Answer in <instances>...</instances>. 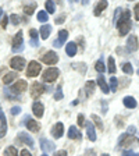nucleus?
I'll return each instance as SVG.
<instances>
[{"label":"nucleus","mask_w":139,"mask_h":156,"mask_svg":"<svg viewBox=\"0 0 139 156\" xmlns=\"http://www.w3.org/2000/svg\"><path fill=\"white\" fill-rule=\"evenodd\" d=\"M131 11L130 10H125L124 13H121L120 16V20L116 23V27L118 28V32H120V36H124L127 35V34L130 32V29H131Z\"/></svg>","instance_id":"nucleus-1"},{"label":"nucleus","mask_w":139,"mask_h":156,"mask_svg":"<svg viewBox=\"0 0 139 156\" xmlns=\"http://www.w3.org/2000/svg\"><path fill=\"white\" fill-rule=\"evenodd\" d=\"M139 140L135 138L134 135H128V134H121L118 138V146H132L138 145Z\"/></svg>","instance_id":"nucleus-2"},{"label":"nucleus","mask_w":139,"mask_h":156,"mask_svg":"<svg viewBox=\"0 0 139 156\" xmlns=\"http://www.w3.org/2000/svg\"><path fill=\"white\" fill-rule=\"evenodd\" d=\"M14 53H19L24 50V36H23V31H18L17 35L13 39V48H11Z\"/></svg>","instance_id":"nucleus-3"},{"label":"nucleus","mask_w":139,"mask_h":156,"mask_svg":"<svg viewBox=\"0 0 139 156\" xmlns=\"http://www.w3.org/2000/svg\"><path fill=\"white\" fill-rule=\"evenodd\" d=\"M58 74H60L58 68L50 67V68H47V70L43 73L42 78H43V81H45V82H53V81H56V80H57Z\"/></svg>","instance_id":"nucleus-4"},{"label":"nucleus","mask_w":139,"mask_h":156,"mask_svg":"<svg viewBox=\"0 0 139 156\" xmlns=\"http://www.w3.org/2000/svg\"><path fill=\"white\" fill-rule=\"evenodd\" d=\"M40 70H42L40 64H39L38 62H35V60H32V62L28 64V70H26V77H36V75H39Z\"/></svg>","instance_id":"nucleus-5"},{"label":"nucleus","mask_w":139,"mask_h":156,"mask_svg":"<svg viewBox=\"0 0 139 156\" xmlns=\"http://www.w3.org/2000/svg\"><path fill=\"white\" fill-rule=\"evenodd\" d=\"M42 62L46 63V64L49 66H53L56 64V63L58 62V56L56 52H53V50H49V52H46L45 55L42 56Z\"/></svg>","instance_id":"nucleus-6"},{"label":"nucleus","mask_w":139,"mask_h":156,"mask_svg":"<svg viewBox=\"0 0 139 156\" xmlns=\"http://www.w3.org/2000/svg\"><path fill=\"white\" fill-rule=\"evenodd\" d=\"M10 66L11 68L17 70V71H23L25 68V58L24 57H13L10 60Z\"/></svg>","instance_id":"nucleus-7"},{"label":"nucleus","mask_w":139,"mask_h":156,"mask_svg":"<svg viewBox=\"0 0 139 156\" xmlns=\"http://www.w3.org/2000/svg\"><path fill=\"white\" fill-rule=\"evenodd\" d=\"M45 91H46L45 85L39 84V82H35V84L32 85V88H31V96L35 98V99H36V98H39Z\"/></svg>","instance_id":"nucleus-8"},{"label":"nucleus","mask_w":139,"mask_h":156,"mask_svg":"<svg viewBox=\"0 0 139 156\" xmlns=\"http://www.w3.org/2000/svg\"><path fill=\"white\" fill-rule=\"evenodd\" d=\"M67 38H68V31L67 29H61V31L58 32V38L53 42V46H56V48H61V45L65 43Z\"/></svg>","instance_id":"nucleus-9"},{"label":"nucleus","mask_w":139,"mask_h":156,"mask_svg":"<svg viewBox=\"0 0 139 156\" xmlns=\"http://www.w3.org/2000/svg\"><path fill=\"white\" fill-rule=\"evenodd\" d=\"M25 127L28 128L29 131H32V133H38V131L40 130L39 123L38 121H35L33 119H31V117H26L25 119Z\"/></svg>","instance_id":"nucleus-10"},{"label":"nucleus","mask_w":139,"mask_h":156,"mask_svg":"<svg viewBox=\"0 0 139 156\" xmlns=\"http://www.w3.org/2000/svg\"><path fill=\"white\" fill-rule=\"evenodd\" d=\"M136 49H138V38H136V35H130L128 41H127V50L135 52Z\"/></svg>","instance_id":"nucleus-11"},{"label":"nucleus","mask_w":139,"mask_h":156,"mask_svg":"<svg viewBox=\"0 0 139 156\" xmlns=\"http://www.w3.org/2000/svg\"><path fill=\"white\" fill-rule=\"evenodd\" d=\"M40 148H42V151L45 153H47V152H53L56 145L53 142H50L49 140H46V138H40Z\"/></svg>","instance_id":"nucleus-12"},{"label":"nucleus","mask_w":139,"mask_h":156,"mask_svg":"<svg viewBox=\"0 0 139 156\" xmlns=\"http://www.w3.org/2000/svg\"><path fill=\"white\" fill-rule=\"evenodd\" d=\"M63 133H64V124L63 123H56L52 128V135L54 136L56 140H58V138L63 135Z\"/></svg>","instance_id":"nucleus-13"},{"label":"nucleus","mask_w":139,"mask_h":156,"mask_svg":"<svg viewBox=\"0 0 139 156\" xmlns=\"http://www.w3.org/2000/svg\"><path fill=\"white\" fill-rule=\"evenodd\" d=\"M6 133H7V120L3 110L0 109V138H3L6 135Z\"/></svg>","instance_id":"nucleus-14"},{"label":"nucleus","mask_w":139,"mask_h":156,"mask_svg":"<svg viewBox=\"0 0 139 156\" xmlns=\"http://www.w3.org/2000/svg\"><path fill=\"white\" fill-rule=\"evenodd\" d=\"M26 87H28V84H26L25 80H17V82L14 84V87L11 89L14 92H17V94H21V92L26 91Z\"/></svg>","instance_id":"nucleus-15"},{"label":"nucleus","mask_w":139,"mask_h":156,"mask_svg":"<svg viewBox=\"0 0 139 156\" xmlns=\"http://www.w3.org/2000/svg\"><path fill=\"white\" fill-rule=\"evenodd\" d=\"M32 112L36 117H43V112H45V106L42 105V102H33L32 105Z\"/></svg>","instance_id":"nucleus-16"},{"label":"nucleus","mask_w":139,"mask_h":156,"mask_svg":"<svg viewBox=\"0 0 139 156\" xmlns=\"http://www.w3.org/2000/svg\"><path fill=\"white\" fill-rule=\"evenodd\" d=\"M86 134H88V138H89V141H96V131H95V126L91 123V121H88L86 124Z\"/></svg>","instance_id":"nucleus-17"},{"label":"nucleus","mask_w":139,"mask_h":156,"mask_svg":"<svg viewBox=\"0 0 139 156\" xmlns=\"http://www.w3.org/2000/svg\"><path fill=\"white\" fill-rule=\"evenodd\" d=\"M18 140L21 141V142H24V144H25V145L31 146V148H33V145H35V142H33V140H32V138H31V136H29L26 133H19V135H18Z\"/></svg>","instance_id":"nucleus-18"},{"label":"nucleus","mask_w":139,"mask_h":156,"mask_svg":"<svg viewBox=\"0 0 139 156\" xmlns=\"http://www.w3.org/2000/svg\"><path fill=\"white\" fill-rule=\"evenodd\" d=\"M81 135L82 134L79 133V130L75 126H71L68 128V138H71V140H81Z\"/></svg>","instance_id":"nucleus-19"},{"label":"nucleus","mask_w":139,"mask_h":156,"mask_svg":"<svg viewBox=\"0 0 139 156\" xmlns=\"http://www.w3.org/2000/svg\"><path fill=\"white\" fill-rule=\"evenodd\" d=\"M65 53H67L70 57H74L77 55V43L75 42H70L65 46Z\"/></svg>","instance_id":"nucleus-20"},{"label":"nucleus","mask_w":139,"mask_h":156,"mask_svg":"<svg viewBox=\"0 0 139 156\" xmlns=\"http://www.w3.org/2000/svg\"><path fill=\"white\" fill-rule=\"evenodd\" d=\"M97 84L100 87L102 92H104V94H109V92H110L109 91V85H107V82H106L103 75H99V77H97Z\"/></svg>","instance_id":"nucleus-21"},{"label":"nucleus","mask_w":139,"mask_h":156,"mask_svg":"<svg viewBox=\"0 0 139 156\" xmlns=\"http://www.w3.org/2000/svg\"><path fill=\"white\" fill-rule=\"evenodd\" d=\"M107 6H109V3H107V2H99V3L96 4V7H95V10H93V14L96 17H99V16H100V13L103 11L104 9H106Z\"/></svg>","instance_id":"nucleus-22"},{"label":"nucleus","mask_w":139,"mask_h":156,"mask_svg":"<svg viewBox=\"0 0 139 156\" xmlns=\"http://www.w3.org/2000/svg\"><path fill=\"white\" fill-rule=\"evenodd\" d=\"M124 106L128 107V109H135V107H136L135 98H132V96H125V98H124Z\"/></svg>","instance_id":"nucleus-23"},{"label":"nucleus","mask_w":139,"mask_h":156,"mask_svg":"<svg viewBox=\"0 0 139 156\" xmlns=\"http://www.w3.org/2000/svg\"><path fill=\"white\" fill-rule=\"evenodd\" d=\"M16 78H17V73H16V71L9 73V74H6V75L3 77V84H4V85L11 84V82H13Z\"/></svg>","instance_id":"nucleus-24"},{"label":"nucleus","mask_w":139,"mask_h":156,"mask_svg":"<svg viewBox=\"0 0 139 156\" xmlns=\"http://www.w3.org/2000/svg\"><path fill=\"white\" fill-rule=\"evenodd\" d=\"M50 32H52V27L42 25V28H40V36H42V39H47L49 35H50Z\"/></svg>","instance_id":"nucleus-25"},{"label":"nucleus","mask_w":139,"mask_h":156,"mask_svg":"<svg viewBox=\"0 0 139 156\" xmlns=\"http://www.w3.org/2000/svg\"><path fill=\"white\" fill-rule=\"evenodd\" d=\"M95 81H88L86 84H85V91H86V95L88 96H91L92 94H93V91H95Z\"/></svg>","instance_id":"nucleus-26"},{"label":"nucleus","mask_w":139,"mask_h":156,"mask_svg":"<svg viewBox=\"0 0 139 156\" xmlns=\"http://www.w3.org/2000/svg\"><path fill=\"white\" fill-rule=\"evenodd\" d=\"M49 20V14L46 13L45 10H39L38 13V21H40V23H46Z\"/></svg>","instance_id":"nucleus-27"},{"label":"nucleus","mask_w":139,"mask_h":156,"mask_svg":"<svg viewBox=\"0 0 139 156\" xmlns=\"http://www.w3.org/2000/svg\"><path fill=\"white\" fill-rule=\"evenodd\" d=\"M45 7H46V13L53 14V13L56 11V4H54V2H46Z\"/></svg>","instance_id":"nucleus-28"},{"label":"nucleus","mask_w":139,"mask_h":156,"mask_svg":"<svg viewBox=\"0 0 139 156\" xmlns=\"http://www.w3.org/2000/svg\"><path fill=\"white\" fill-rule=\"evenodd\" d=\"M4 156H18V152L14 146H9L6 151H4Z\"/></svg>","instance_id":"nucleus-29"},{"label":"nucleus","mask_w":139,"mask_h":156,"mask_svg":"<svg viewBox=\"0 0 139 156\" xmlns=\"http://www.w3.org/2000/svg\"><path fill=\"white\" fill-rule=\"evenodd\" d=\"M92 120L95 121V124H96V127L99 130H103V121L100 120V117L96 116V114H92Z\"/></svg>","instance_id":"nucleus-30"},{"label":"nucleus","mask_w":139,"mask_h":156,"mask_svg":"<svg viewBox=\"0 0 139 156\" xmlns=\"http://www.w3.org/2000/svg\"><path fill=\"white\" fill-rule=\"evenodd\" d=\"M35 9H36V3H31L29 6H26L25 9H24V11H25L26 16H31V14L35 11Z\"/></svg>","instance_id":"nucleus-31"},{"label":"nucleus","mask_w":139,"mask_h":156,"mask_svg":"<svg viewBox=\"0 0 139 156\" xmlns=\"http://www.w3.org/2000/svg\"><path fill=\"white\" fill-rule=\"evenodd\" d=\"M123 71L125 73V74H132L134 70H132V66H131V63H124L123 64Z\"/></svg>","instance_id":"nucleus-32"},{"label":"nucleus","mask_w":139,"mask_h":156,"mask_svg":"<svg viewBox=\"0 0 139 156\" xmlns=\"http://www.w3.org/2000/svg\"><path fill=\"white\" fill-rule=\"evenodd\" d=\"M95 68H96V71H97V73H103L104 70H106L103 60H99V62H97L96 64H95Z\"/></svg>","instance_id":"nucleus-33"},{"label":"nucleus","mask_w":139,"mask_h":156,"mask_svg":"<svg viewBox=\"0 0 139 156\" xmlns=\"http://www.w3.org/2000/svg\"><path fill=\"white\" fill-rule=\"evenodd\" d=\"M109 73H110V74H114V73H116V64H114L113 57H109Z\"/></svg>","instance_id":"nucleus-34"},{"label":"nucleus","mask_w":139,"mask_h":156,"mask_svg":"<svg viewBox=\"0 0 139 156\" xmlns=\"http://www.w3.org/2000/svg\"><path fill=\"white\" fill-rule=\"evenodd\" d=\"M117 85H118V82H117V78L116 77H111L110 78V88L113 92H117Z\"/></svg>","instance_id":"nucleus-35"},{"label":"nucleus","mask_w":139,"mask_h":156,"mask_svg":"<svg viewBox=\"0 0 139 156\" xmlns=\"http://www.w3.org/2000/svg\"><path fill=\"white\" fill-rule=\"evenodd\" d=\"M63 91H61V87H58L57 89H56V92H54V99L56 101H60V99H63Z\"/></svg>","instance_id":"nucleus-36"},{"label":"nucleus","mask_w":139,"mask_h":156,"mask_svg":"<svg viewBox=\"0 0 139 156\" xmlns=\"http://www.w3.org/2000/svg\"><path fill=\"white\" fill-rule=\"evenodd\" d=\"M11 114H13V116H17V114H19L21 113V107L19 106H14V107H11Z\"/></svg>","instance_id":"nucleus-37"},{"label":"nucleus","mask_w":139,"mask_h":156,"mask_svg":"<svg viewBox=\"0 0 139 156\" xmlns=\"http://www.w3.org/2000/svg\"><path fill=\"white\" fill-rule=\"evenodd\" d=\"M121 156H139V153H135L132 151H123Z\"/></svg>","instance_id":"nucleus-38"},{"label":"nucleus","mask_w":139,"mask_h":156,"mask_svg":"<svg viewBox=\"0 0 139 156\" xmlns=\"http://www.w3.org/2000/svg\"><path fill=\"white\" fill-rule=\"evenodd\" d=\"M10 20H11V23H13L14 25H17V24L19 23V17H18V16H16V14H13V16L10 17Z\"/></svg>","instance_id":"nucleus-39"},{"label":"nucleus","mask_w":139,"mask_h":156,"mask_svg":"<svg viewBox=\"0 0 139 156\" xmlns=\"http://www.w3.org/2000/svg\"><path fill=\"white\" fill-rule=\"evenodd\" d=\"M134 13H135V20H136V21H139V3H138V4H135Z\"/></svg>","instance_id":"nucleus-40"},{"label":"nucleus","mask_w":139,"mask_h":156,"mask_svg":"<svg viewBox=\"0 0 139 156\" xmlns=\"http://www.w3.org/2000/svg\"><path fill=\"white\" fill-rule=\"evenodd\" d=\"M136 133V128L134 126H131V127H128V130H127V134L128 135H134V134Z\"/></svg>","instance_id":"nucleus-41"},{"label":"nucleus","mask_w":139,"mask_h":156,"mask_svg":"<svg viewBox=\"0 0 139 156\" xmlns=\"http://www.w3.org/2000/svg\"><path fill=\"white\" fill-rule=\"evenodd\" d=\"M84 123H85L84 116H82V114H79V116H78V124H79L81 127H84Z\"/></svg>","instance_id":"nucleus-42"},{"label":"nucleus","mask_w":139,"mask_h":156,"mask_svg":"<svg viewBox=\"0 0 139 156\" xmlns=\"http://www.w3.org/2000/svg\"><path fill=\"white\" fill-rule=\"evenodd\" d=\"M29 34H31V38H32V39L38 38V31H36V29H31V31H29Z\"/></svg>","instance_id":"nucleus-43"},{"label":"nucleus","mask_w":139,"mask_h":156,"mask_svg":"<svg viewBox=\"0 0 139 156\" xmlns=\"http://www.w3.org/2000/svg\"><path fill=\"white\" fill-rule=\"evenodd\" d=\"M54 156H67V152H65L64 149H61V151H57V152L54 153Z\"/></svg>","instance_id":"nucleus-44"},{"label":"nucleus","mask_w":139,"mask_h":156,"mask_svg":"<svg viewBox=\"0 0 139 156\" xmlns=\"http://www.w3.org/2000/svg\"><path fill=\"white\" fill-rule=\"evenodd\" d=\"M84 156H96V153H95V151H92V149H88L86 152L84 153Z\"/></svg>","instance_id":"nucleus-45"},{"label":"nucleus","mask_w":139,"mask_h":156,"mask_svg":"<svg viewBox=\"0 0 139 156\" xmlns=\"http://www.w3.org/2000/svg\"><path fill=\"white\" fill-rule=\"evenodd\" d=\"M7 23H9V18H7V16H4L3 17V21H2V28H6Z\"/></svg>","instance_id":"nucleus-46"},{"label":"nucleus","mask_w":139,"mask_h":156,"mask_svg":"<svg viewBox=\"0 0 139 156\" xmlns=\"http://www.w3.org/2000/svg\"><path fill=\"white\" fill-rule=\"evenodd\" d=\"M21 156H32V155H31V153H29L26 149H24L23 152H21Z\"/></svg>","instance_id":"nucleus-47"},{"label":"nucleus","mask_w":139,"mask_h":156,"mask_svg":"<svg viewBox=\"0 0 139 156\" xmlns=\"http://www.w3.org/2000/svg\"><path fill=\"white\" fill-rule=\"evenodd\" d=\"M31 45H32V46H38L39 42L36 41V39H32V41H31Z\"/></svg>","instance_id":"nucleus-48"},{"label":"nucleus","mask_w":139,"mask_h":156,"mask_svg":"<svg viewBox=\"0 0 139 156\" xmlns=\"http://www.w3.org/2000/svg\"><path fill=\"white\" fill-rule=\"evenodd\" d=\"M63 20H64V16H63V17H58V18L56 20V23L58 24V23H60V21H63Z\"/></svg>","instance_id":"nucleus-49"},{"label":"nucleus","mask_w":139,"mask_h":156,"mask_svg":"<svg viewBox=\"0 0 139 156\" xmlns=\"http://www.w3.org/2000/svg\"><path fill=\"white\" fill-rule=\"evenodd\" d=\"M2 16H3V9L0 7V18H2Z\"/></svg>","instance_id":"nucleus-50"},{"label":"nucleus","mask_w":139,"mask_h":156,"mask_svg":"<svg viewBox=\"0 0 139 156\" xmlns=\"http://www.w3.org/2000/svg\"><path fill=\"white\" fill-rule=\"evenodd\" d=\"M102 156H110V155H109V153H103V155H102Z\"/></svg>","instance_id":"nucleus-51"},{"label":"nucleus","mask_w":139,"mask_h":156,"mask_svg":"<svg viewBox=\"0 0 139 156\" xmlns=\"http://www.w3.org/2000/svg\"><path fill=\"white\" fill-rule=\"evenodd\" d=\"M42 156H47V155H46V153H45V155H42Z\"/></svg>","instance_id":"nucleus-52"},{"label":"nucleus","mask_w":139,"mask_h":156,"mask_svg":"<svg viewBox=\"0 0 139 156\" xmlns=\"http://www.w3.org/2000/svg\"><path fill=\"white\" fill-rule=\"evenodd\" d=\"M138 74H139V70H138Z\"/></svg>","instance_id":"nucleus-53"}]
</instances>
